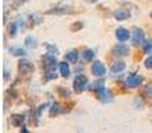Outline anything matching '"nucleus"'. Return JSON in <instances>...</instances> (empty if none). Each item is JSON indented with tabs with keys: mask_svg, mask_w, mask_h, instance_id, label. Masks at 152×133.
Masks as SVG:
<instances>
[{
	"mask_svg": "<svg viewBox=\"0 0 152 133\" xmlns=\"http://www.w3.org/2000/svg\"><path fill=\"white\" fill-rule=\"evenodd\" d=\"M18 1H19V3H21V4H23V3H26L27 0H18Z\"/></svg>",
	"mask_w": 152,
	"mask_h": 133,
	"instance_id": "c756f323",
	"label": "nucleus"
},
{
	"mask_svg": "<svg viewBox=\"0 0 152 133\" xmlns=\"http://www.w3.org/2000/svg\"><path fill=\"white\" fill-rule=\"evenodd\" d=\"M16 32H18V24L16 23H11L10 25H8V35H10V37H15L16 36Z\"/></svg>",
	"mask_w": 152,
	"mask_h": 133,
	"instance_id": "412c9836",
	"label": "nucleus"
},
{
	"mask_svg": "<svg viewBox=\"0 0 152 133\" xmlns=\"http://www.w3.org/2000/svg\"><path fill=\"white\" fill-rule=\"evenodd\" d=\"M129 16H131L129 11H126V9H118V11H115V12H113V17H115L118 21L126 20V19H128Z\"/></svg>",
	"mask_w": 152,
	"mask_h": 133,
	"instance_id": "9b49d317",
	"label": "nucleus"
},
{
	"mask_svg": "<svg viewBox=\"0 0 152 133\" xmlns=\"http://www.w3.org/2000/svg\"><path fill=\"white\" fill-rule=\"evenodd\" d=\"M18 70L20 75H24V76L31 75V73H34V70H35V65L27 60H20L18 63Z\"/></svg>",
	"mask_w": 152,
	"mask_h": 133,
	"instance_id": "20e7f679",
	"label": "nucleus"
},
{
	"mask_svg": "<svg viewBox=\"0 0 152 133\" xmlns=\"http://www.w3.org/2000/svg\"><path fill=\"white\" fill-rule=\"evenodd\" d=\"M83 27H84V24L81 21H75V23H72L69 25V29H71V32H77L80 29H83Z\"/></svg>",
	"mask_w": 152,
	"mask_h": 133,
	"instance_id": "b1692460",
	"label": "nucleus"
},
{
	"mask_svg": "<svg viewBox=\"0 0 152 133\" xmlns=\"http://www.w3.org/2000/svg\"><path fill=\"white\" fill-rule=\"evenodd\" d=\"M45 49H47V53H50V55H53V56H58L59 55V49L56 45H52V44H48V43H45L44 44Z\"/></svg>",
	"mask_w": 152,
	"mask_h": 133,
	"instance_id": "6ab92c4d",
	"label": "nucleus"
},
{
	"mask_svg": "<svg viewBox=\"0 0 152 133\" xmlns=\"http://www.w3.org/2000/svg\"><path fill=\"white\" fill-rule=\"evenodd\" d=\"M91 72H92V75L96 76V77H103V76L105 75V72H107V69H105L104 64H103L102 61H95L91 67Z\"/></svg>",
	"mask_w": 152,
	"mask_h": 133,
	"instance_id": "423d86ee",
	"label": "nucleus"
},
{
	"mask_svg": "<svg viewBox=\"0 0 152 133\" xmlns=\"http://www.w3.org/2000/svg\"><path fill=\"white\" fill-rule=\"evenodd\" d=\"M95 94H96V97L100 100L102 102H110L112 101L113 96H112V92L110 91V89L104 88V86H102V88L96 89L95 91Z\"/></svg>",
	"mask_w": 152,
	"mask_h": 133,
	"instance_id": "7ed1b4c3",
	"label": "nucleus"
},
{
	"mask_svg": "<svg viewBox=\"0 0 152 133\" xmlns=\"http://www.w3.org/2000/svg\"><path fill=\"white\" fill-rule=\"evenodd\" d=\"M143 41H144V32L140 28H135L134 33H132V43H134V45L143 44Z\"/></svg>",
	"mask_w": 152,
	"mask_h": 133,
	"instance_id": "6e6552de",
	"label": "nucleus"
},
{
	"mask_svg": "<svg viewBox=\"0 0 152 133\" xmlns=\"http://www.w3.org/2000/svg\"><path fill=\"white\" fill-rule=\"evenodd\" d=\"M61 112H63L61 105L59 104V102H53L52 107H51V109H50V117H56V116Z\"/></svg>",
	"mask_w": 152,
	"mask_h": 133,
	"instance_id": "4468645a",
	"label": "nucleus"
},
{
	"mask_svg": "<svg viewBox=\"0 0 152 133\" xmlns=\"http://www.w3.org/2000/svg\"><path fill=\"white\" fill-rule=\"evenodd\" d=\"M124 69H126V63L121 60L115 61V63L111 65V72L112 73H120V72H123Z\"/></svg>",
	"mask_w": 152,
	"mask_h": 133,
	"instance_id": "f8f14e48",
	"label": "nucleus"
},
{
	"mask_svg": "<svg viewBox=\"0 0 152 133\" xmlns=\"http://www.w3.org/2000/svg\"><path fill=\"white\" fill-rule=\"evenodd\" d=\"M24 44H26L28 48H31V49H35V48L37 47V40H36V37H35V36L29 35V36L26 37V40H24Z\"/></svg>",
	"mask_w": 152,
	"mask_h": 133,
	"instance_id": "f3484780",
	"label": "nucleus"
},
{
	"mask_svg": "<svg viewBox=\"0 0 152 133\" xmlns=\"http://www.w3.org/2000/svg\"><path fill=\"white\" fill-rule=\"evenodd\" d=\"M112 55L118 56V57H124V56L129 55V48L124 44H118L112 48Z\"/></svg>",
	"mask_w": 152,
	"mask_h": 133,
	"instance_id": "0eeeda50",
	"label": "nucleus"
},
{
	"mask_svg": "<svg viewBox=\"0 0 152 133\" xmlns=\"http://www.w3.org/2000/svg\"><path fill=\"white\" fill-rule=\"evenodd\" d=\"M47 13L48 15H68V13H72V12L68 7H56L47 11Z\"/></svg>",
	"mask_w": 152,
	"mask_h": 133,
	"instance_id": "9d476101",
	"label": "nucleus"
},
{
	"mask_svg": "<svg viewBox=\"0 0 152 133\" xmlns=\"http://www.w3.org/2000/svg\"><path fill=\"white\" fill-rule=\"evenodd\" d=\"M94 56H95V52L92 49H86L84 51V53H83L84 61H91L92 59H94Z\"/></svg>",
	"mask_w": 152,
	"mask_h": 133,
	"instance_id": "393cba45",
	"label": "nucleus"
},
{
	"mask_svg": "<svg viewBox=\"0 0 152 133\" xmlns=\"http://www.w3.org/2000/svg\"><path fill=\"white\" fill-rule=\"evenodd\" d=\"M26 121V117L23 115H12L11 116V124L13 126H21Z\"/></svg>",
	"mask_w": 152,
	"mask_h": 133,
	"instance_id": "ddd939ff",
	"label": "nucleus"
},
{
	"mask_svg": "<svg viewBox=\"0 0 152 133\" xmlns=\"http://www.w3.org/2000/svg\"><path fill=\"white\" fill-rule=\"evenodd\" d=\"M87 84H88V77L86 75H77L74 78V89L76 93H81L84 89L87 88Z\"/></svg>",
	"mask_w": 152,
	"mask_h": 133,
	"instance_id": "f03ea898",
	"label": "nucleus"
},
{
	"mask_svg": "<svg viewBox=\"0 0 152 133\" xmlns=\"http://www.w3.org/2000/svg\"><path fill=\"white\" fill-rule=\"evenodd\" d=\"M42 61H43L42 67L44 68L45 72H55L56 67H59V63H58V60H56V57L53 55H50V53H47V55L42 59Z\"/></svg>",
	"mask_w": 152,
	"mask_h": 133,
	"instance_id": "f257e3e1",
	"label": "nucleus"
},
{
	"mask_svg": "<svg viewBox=\"0 0 152 133\" xmlns=\"http://www.w3.org/2000/svg\"><path fill=\"white\" fill-rule=\"evenodd\" d=\"M142 83H143V76L137 75V73L129 75L126 80V85L128 86V88H137V86L142 85Z\"/></svg>",
	"mask_w": 152,
	"mask_h": 133,
	"instance_id": "39448f33",
	"label": "nucleus"
},
{
	"mask_svg": "<svg viewBox=\"0 0 152 133\" xmlns=\"http://www.w3.org/2000/svg\"><path fill=\"white\" fill-rule=\"evenodd\" d=\"M66 59H67V61H69L71 64H76L79 60V55L75 49H72V51H68V52L66 53Z\"/></svg>",
	"mask_w": 152,
	"mask_h": 133,
	"instance_id": "dca6fc26",
	"label": "nucleus"
},
{
	"mask_svg": "<svg viewBox=\"0 0 152 133\" xmlns=\"http://www.w3.org/2000/svg\"><path fill=\"white\" fill-rule=\"evenodd\" d=\"M143 96L148 100L152 99V84H148V85L144 88V91H143Z\"/></svg>",
	"mask_w": 152,
	"mask_h": 133,
	"instance_id": "a878e982",
	"label": "nucleus"
},
{
	"mask_svg": "<svg viewBox=\"0 0 152 133\" xmlns=\"http://www.w3.org/2000/svg\"><path fill=\"white\" fill-rule=\"evenodd\" d=\"M151 19H152V12H151Z\"/></svg>",
	"mask_w": 152,
	"mask_h": 133,
	"instance_id": "7c9ffc66",
	"label": "nucleus"
},
{
	"mask_svg": "<svg viewBox=\"0 0 152 133\" xmlns=\"http://www.w3.org/2000/svg\"><path fill=\"white\" fill-rule=\"evenodd\" d=\"M115 36L120 43H124V41H127V40L129 39L131 33H129V31L128 29H126V28H118L116 29V32H115Z\"/></svg>",
	"mask_w": 152,
	"mask_h": 133,
	"instance_id": "1a4fd4ad",
	"label": "nucleus"
},
{
	"mask_svg": "<svg viewBox=\"0 0 152 133\" xmlns=\"http://www.w3.org/2000/svg\"><path fill=\"white\" fill-rule=\"evenodd\" d=\"M10 52L12 53L13 56H26V51L20 47H13L10 49Z\"/></svg>",
	"mask_w": 152,
	"mask_h": 133,
	"instance_id": "4be33fe9",
	"label": "nucleus"
},
{
	"mask_svg": "<svg viewBox=\"0 0 152 133\" xmlns=\"http://www.w3.org/2000/svg\"><path fill=\"white\" fill-rule=\"evenodd\" d=\"M56 77H58V75L55 72H45V78L47 80H55Z\"/></svg>",
	"mask_w": 152,
	"mask_h": 133,
	"instance_id": "bb28decb",
	"label": "nucleus"
},
{
	"mask_svg": "<svg viewBox=\"0 0 152 133\" xmlns=\"http://www.w3.org/2000/svg\"><path fill=\"white\" fill-rule=\"evenodd\" d=\"M29 21H31V25H37L43 21V17L39 13H32V15H29Z\"/></svg>",
	"mask_w": 152,
	"mask_h": 133,
	"instance_id": "a211bd4d",
	"label": "nucleus"
},
{
	"mask_svg": "<svg viewBox=\"0 0 152 133\" xmlns=\"http://www.w3.org/2000/svg\"><path fill=\"white\" fill-rule=\"evenodd\" d=\"M59 70H60V75L63 76V77H69V75H71V70H69V65L67 63H59Z\"/></svg>",
	"mask_w": 152,
	"mask_h": 133,
	"instance_id": "2eb2a0df",
	"label": "nucleus"
},
{
	"mask_svg": "<svg viewBox=\"0 0 152 133\" xmlns=\"http://www.w3.org/2000/svg\"><path fill=\"white\" fill-rule=\"evenodd\" d=\"M103 84H104V80H99V81H95L94 83V86H92V89H95V91H96V89H99V88H102L103 86Z\"/></svg>",
	"mask_w": 152,
	"mask_h": 133,
	"instance_id": "cd10ccee",
	"label": "nucleus"
},
{
	"mask_svg": "<svg viewBox=\"0 0 152 133\" xmlns=\"http://www.w3.org/2000/svg\"><path fill=\"white\" fill-rule=\"evenodd\" d=\"M58 93H59V96H61L63 99H68V97L71 96V92L67 88H63V86H59L58 88Z\"/></svg>",
	"mask_w": 152,
	"mask_h": 133,
	"instance_id": "5701e85b",
	"label": "nucleus"
},
{
	"mask_svg": "<svg viewBox=\"0 0 152 133\" xmlns=\"http://www.w3.org/2000/svg\"><path fill=\"white\" fill-rule=\"evenodd\" d=\"M144 65L147 69H152V56H150V57L144 61Z\"/></svg>",
	"mask_w": 152,
	"mask_h": 133,
	"instance_id": "c85d7f7f",
	"label": "nucleus"
},
{
	"mask_svg": "<svg viewBox=\"0 0 152 133\" xmlns=\"http://www.w3.org/2000/svg\"><path fill=\"white\" fill-rule=\"evenodd\" d=\"M143 52L144 53H152V40H144L143 41Z\"/></svg>",
	"mask_w": 152,
	"mask_h": 133,
	"instance_id": "aec40b11",
	"label": "nucleus"
}]
</instances>
